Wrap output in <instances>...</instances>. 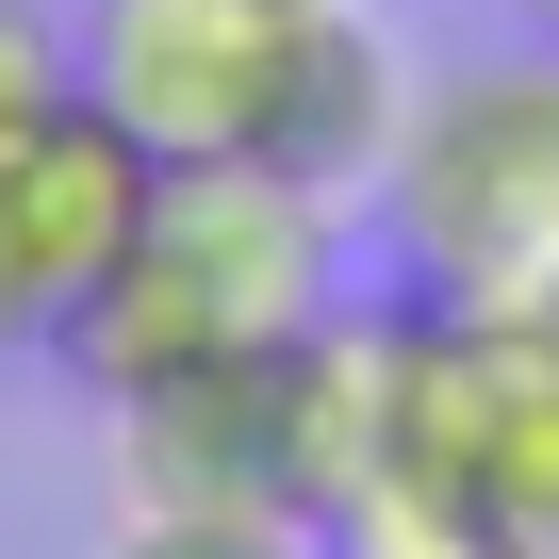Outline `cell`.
Here are the masks:
<instances>
[{
	"label": "cell",
	"mask_w": 559,
	"mask_h": 559,
	"mask_svg": "<svg viewBox=\"0 0 559 559\" xmlns=\"http://www.w3.org/2000/svg\"><path fill=\"white\" fill-rule=\"evenodd\" d=\"M297 330H330V198L263 181V165H165L132 263L50 330L99 395H165V379H230L280 362Z\"/></svg>",
	"instance_id": "6da1fadb"
},
{
	"label": "cell",
	"mask_w": 559,
	"mask_h": 559,
	"mask_svg": "<svg viewBox=\"0 0 559 559\" xmlns=\"http://www.w3.org/2000/svg\"><path fill=\"white\" fill-rule=\"evenodd\" d=\"M379 198L428 313H559V50L412 83Z\"/></svg>",
	"instance_id": "7a4b0ae2"
},
{
	"label": "cell",
	"mask_w": 559,
	"mask_h": 559,
	"mask_svg": "<svg viewBox=\"0 0 559 559\" xmlns=\"http://www.w3.org/2000/svg\"><path fill=\"white\" fill-rule=\"evenodd\" d=\"M313 17H330V0H99L83 99L132 116L165 165H263V148H280V99H297Z\"/></svg>",
	"instance_id": "3957f363"
},
{
	"label": "cell",
	"mask_w": 559,
	"mask_h": 559,
	"mask_svg": "<svg viewBox=\"0 0 559 559\" xmlns=\"http://www.w3.org/2000/svg\"><path fill=\"white\" fill-rule=\"evenodd\" d=\"M148 198H165V148L132 132V116H99V99H67L17 165H0V230H17V263H34V297H50V330L99 297V280L132 263V230H148Z\"/></svg>",
	"instance_id": "277c9868"
},
{
	"label": "cell",
	"mask_w": 559,
	"mask_h": 559,
	"mask_svg": "<svg viewBox=\"0 0 559 559\" xmlns=\"http://www.w3.org/2000/svg\"><path fill=\"white\" fill-rule=\"evenodd\" d=\"M99 559H330L297 510H132Z\"/></svg>",
	"instance_id": "5b68a950"
},
{
	"label": "cell",
	"mask_w": 559,
	"mask_h": 559,
	"mask_svg": "<svg viewBox=\"0 0 559 559\" xmlns=\"http://www.w3.org/2000/svg\"><path fill=\"white\" fill-rule=\"evenodd\" d=\"M67 99H83V50L34 17V0H0V165H17V148L67 116Z\"/></svg>",
	"instance_id": "8992f818"
},
{
	"label": "cell",
	"mask_w": 559,
	"mask_h": 559,
	"mask_svg": "<svg viewBox=\"0 0 559 559\" xmlns=\"http://www.w3.org/2000/svg\"><path fill=\"white\" fill-rule=\"evenodd\" d=\"M17 346H50V297H34V263H17V230H0V362Z\"/></svg>",
	"instance_id": "52a82bcc"
},
{
	"label": "cell",
	"mask_w": 559,
	"mask_h": 559,
	"mask_svg": "<svg viewBox=\"0 0 559 559\" xmlns=\"http://www.w3.org/2000/svg\"><path fill=\"white\" fill-rule=\"evenodd\" d=\"M526 34H543V50H559V0H526Z\"/></svg>",
	"instance_id": "ba28073f"
}]
</instances>
